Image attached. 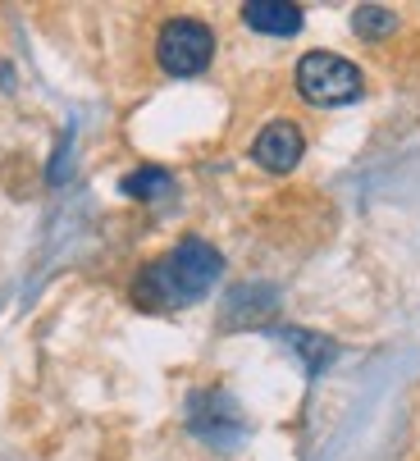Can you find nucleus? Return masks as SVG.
<instances>
[{
  "instance_id": "1",
  "label": "nucleus",
  "mask_w": 420,
  "mask_h": 461,
  "mask_svg": "<svg viewBox=\"0 0 420 461\" xmlns=\"http://www.w3.org/2000/svg\"><path fill=\"white\" fill-rule=\"evenodd\" d=\"M220 275H224L220 247H210L205 238H183L178 247H169L165 256L147 260V266L132 275L128 297H132L137 311L165 315V311H183V306L201 302L210 288L220 284Z\"/></svg>"
},
{
  "instance_id": "2",
  "label": "nucleus",
  "mask_w": 420,
  "mask_h": 461,
  "mask_svg": "<svg viewBox=\"0 0 420 461\" xmlns=\"http://www.w3.org/2000/svg\"><path fill=\"white\" fill-rule=\"evenodd\" d=\"M297 96L320 105V110L352 105V101L366 96V74L352 59H342L333 50H306L297 59Z\"/></svg>"
},
{
  "instance_id": "3",
  "label": "nucleus",
  "mask_w": 420,
  "mask_h": 461,
  "mask_svg": "<svg viewBox=\"0 0 420 461\" xmlns=\"http://www.w3.org/2000/svg\"><path fill=\"white\" fill-rule=\"evenodd\" d=\"M210 59H215V32H210L205 19L174 14L156 32V64L169 78H196L210 69Z\"/></svg>"
},
{
  "instance_id": "4",
  "label": "nucleus",
  "mask_w": 420,
  "mask_h": 461,
  "mask_svg": "<svg viewBox=\"0 0 420 461\" xmlns=\"http://www.w3.org/2000/svg\"><path fill=\"white\" fill-rule=\"evenodd\" d=\"M187 429H192L201 443L220 447V452L238 447L242 434H247L242 411H238V402L229 398L224 388H201V393H192V398H187Z\"/></svg>"
},
{
  "instance_id": "5",
  "label": "nucleus",
  "mask_w": 420,
  "mask_h": 461,
  "mask_svg": "<svg viewBox=\"0 0 420 461\" xmlns=\"http://www.w3.org/2000/svg\"><path fill=\"white\" fill-rule=\"evenodd\" d=\"M302 156H306V133H302V123H293V119L265 123L256 133V142H251V160L265 174H288V169L302 165Z\"/></svg>"
},
{
  "instance_id": "6",
  "label": "nucleus",
  "mask_w": 420,
  "mask_h": 461,
  "mask_svg": "<svg viewBox=\"0 0 420 461\" xmlns=\"http://www.w3.org/2000/svg\"><path fill=\"white\" fill-rule=\"evenodd\" d=\"M278 311V293L269 284H238L224 297V329H256L269 324V315Z\"/></svg>"
},
{
  "instance_id": "7",
  "label": "nucleus",
  "mask_w": 420,
  "mask_h": 461,
  "mask_svg": "<svg viewBox=\"0 0 420 461\" xmlns=\"http://www.w3.org/2000/svg\"><path fill=\"white\" fill-rule=\"evenodd\" d=\"M302 19H306L302 5H288V0H251V5H242V23L269 37H293Z\"/></svg>"
},
{
  "instance_id": "8",
  "label": "nucleus",
  "mask_w": 420,
  "mask_h": 461,
  "mask_svg": "<svg viewBox=\"0 0 420 461\" xmlns=\"http://www.w3.org/2000/svg\"><path fill=\"white\" fill-rule=\"evenodd\" d=\"M278 339L297 352V361L306 366V375H324L333 366V357H338V343L324 339V334H315V329H284Z\"/></svg>"
},
{
  "instance_id": "9",
  "label": "nucleus",
  "mask_w": 420,
  "mask_h": 461,
  "mask_svg": "<svg viewBox=\"0 0 420 461\" xmlns=\"http://www.w3.org/2000/svg\"><path fill=\"white\" fill-rule=\"evenodd\" d=\"M169 187H174V174L165 165H142V169L119 178V192L132 196V202H156V196H165Z\"/></svg>"
},
{
  "instance_id": "10",
  "label": "nucleus",
  "mask_w": 420,
  "mask_h": 461,
  "mask_svg": "<svg viewBox=\"0 0 420 461\" xmlns=\"http://www.w3.org/2000/svg\"><path fill=\"white\" fill-rule=\"evenodd\" d=\"M393 28H397V14H393V10H384V5H361V10L352 14V32H357V37H366V41L388 37Z\"/></svg>"
}]
</instances>
